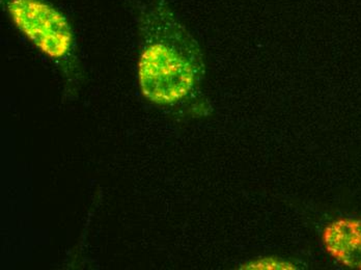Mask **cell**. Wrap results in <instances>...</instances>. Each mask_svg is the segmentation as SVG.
<instances>
[{
	"mask_svg": "<svg viewBox=\"0 0 361 270\" xmlns=\"http://www.w3.org/2000/svg\"><path fill=\"white\" fill-rule=\"evenodd\" d=\"M144 48L138 61L142 96L157 105L186 98L204 73L197 42L164 0H149L138 8Z\"/></svg>",
	"mask_w": 361,
	"mask_h": 270,
	"instance_id": "obj_1",
	"label": "cell"
},
{
	"mask_svg": "<svg viewBox=\"0 0 361 270\" xmlns=\"http://www.w3.org/2000/svg\"><path fill=\"white\" fill-rule=\"evenodd\" d=\"M13 23L50 59L71 54L74 36L67 18L46 0H1Z\"/></svg>",
	"mask_w": 361,
	"mask_h": 270,
	"instance_id": "obj_2",
	"label": "cell"
},
{
	"mask_svg": "<svg viewBox=\"0 0 361 270\" xmlns=\"http://www.w3.org/2000/svg\"><path fill=\"white\" fill-rule=\"evenodd\" d=\"M326 252L343 266L361 269V219H340L324 228Z\"/></svg>",
	"mask_w": 361,
	"mask_h": 270,
	"instance_id": "obj_3",
	"label": "cell"
},
{
	"mask_svg": "<svg viewBox=\"0 0 361 270\" xmlns=\"http://www.w3.org/2000/svg\"><path fill=\"white\" fill-rule=\"evenodd\" d=\"M242 269H296L292 263L276 258H264L246 263Z\"/></svg>",
	"mask_w": 361,
	"mask_h": 270,
	"instance_id": "obj_4",
	"label": "cell"
}]
</instances>
